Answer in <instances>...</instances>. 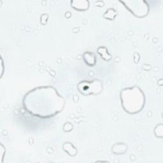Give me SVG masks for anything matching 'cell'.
<instances>
[{"instance_id": "2", "label": "cell", "mask_w": 163, "mask_h": 163, "mask_svg": "<svg viewBox=\"0 0 163 163\" xmlns=\"http://www.w3.org/2000/svg\"><path fill=\"white\" fill-rule=\"evenodd\" d=\"M85 62L89 66H93L96 63V59L94 55L90 52H86L84 55Z\"/></svg>"}, {"instance_id": "3", "label": "cell", "mask_w": 163, "mask_h": 163, "mask_svg": "<svg viewBox=\"0 0 163 163\" xmlns=\"http://www.w3.org/2000/svg\"><path fill=\"white\" fill-rule=\"evenodd\" d=\"M101 49L102 50V52H98L99 54H101V57H103V59H105V60H109V59L108 57H109L110 59V55H108V52L107 50H106L105 49V50H103V47H100Z\"/></svg>"}, {"instance_id": "1", "label": "cell", "mask_w": 163, "mask_h": 163, "mask_svg": "<svg viewBox=\"0 0 163 163\" xmlns=\"http://www.w3.org/2000/svg\"><path fill=\"white\" fill-rule=\"evenodd\" d=\"M132 91L130 89L127 90V93H125L123 99H128V101L123 102L124 108H127V111L129 110V107L132 102V113L138 112L143 105V96L141 92L138 91V89H132Z\"/></svg>"}]
</instances>
